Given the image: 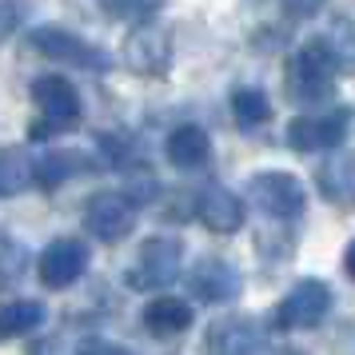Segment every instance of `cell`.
Masks as SVG:
<instances>
[{
    "label": "cell",
    "mask_w": 355,
    "mask_h": 355,
    "mask_svg": "<svg viewBox=\"0 0 355 355\" xmlns=\"http://www.w3.org/2000/svg\"><path fill=\"white\" fill-rule=\"evenodd\" d=\"M100 8L112 20H128V24H144L164 8V0H100Z\"/></svg>",
    "instance_id": "21"
},
{
    "label": "cell",
    "mask_w": 355,
    "mask_h": 355,
    "mask_svg": "<svg viewBox=\"0 0 355 355\" xmlns=\"http://www.w3.org/2000/svg\"><path fill=\"white\" fill-rule=\"evenodd\" d=\"M164 152H168V160L176 164V168H200V164L211 156V140L204 128H196V124H180V128H172V136H168V144H164Z\"/></svg>",
    "instance_id": "16"
},
{
    "label": "cell",
    "mask_w": 355,
    "mask_h": 355,
    "mask_svg": "<svg viewBox=\"0 0 355 355\" xmlns=\"http://www.w3.org/2000/svg\"><path fill=\"white\" fill-rule=\"evenodd\" d=\"M248 196L256 200L259 211H268L275 220H295L304 211V184L288 172H259L248 180Z\"/></svg>",
    "instance_id": "6"
},
{
    "label": "cell",
    "mask_w": 355,
    "mask_h": 355,
    "mask_svg": "<svg viewBox=\"0 0 355 355\" xmlns=\"http://www.w3.org/2000/svg\"><path fill=\"white\" fill-rule=\"evenodd\" d=\"M184 263V243L176 236H152V240L136 252V263L128 268V288L136 291H160L180 275Z\"/></svg>",
    "instance_id": "3"
},
{
    "label": "cell",
    "mask_w": 355,
    "mask_h": 355,
    "mask_svg": "<svg viewBox=\"0 0 355 355\" xmlns=\"http://www.w3.org/2000/svg\"><path fill=\"white\" fill-rule=\"evenodd\" d=\"M44 323V304L40 300H8L0 304V339H17Z\"/></svg>",
    "instance_id": "18"
},
{
    "label": "cell",
    "mask_w": 355,
    "mask_h": 355,
    "mask_svg": "<svg viewBox=\"0 0 355 355\" xmlns=\"http://www.w3.org/2000/svg\"><path fill=\"white\" fill-rule=\"evenodd\" d=\"M343 268H347V275L355 279V240L347 243V252H343Z\"/></svg>",
    "instance_id": "24"
},
{
    "label": "cell",
    "mask_w": 355,
    "mask_h": 355,
    "mask_svg": "<svg viewBox=\"0 0 355 355\" xmlns=\"http://www.w3.org/2000/svg\"><path fill=\"white\" fill-rule=\"evenodd\" d=\"M88 268V243L76 240V236H60V240H52L40 259H36V275H40V284L44 288H72L76 279L84 275Z\"/></svg>",
    "instance_id": "8"
},
{
    "label": "cell",
    "mask_w": 355,
    "mask_h": 355,
    "mask_svg": "<svg viewBox=\"0 0 355 355\" xmlns=\"http://www.w3.org/2000/svg\"><path fill=\"white\" fill-rule=\"evenodd\" d=\"M196 216H200V224L216 232V236H232V232H240L243 227V200L236 192H227L220 184H211L200 192L196 200Z\"/></svg>",
    "instance_id": "11"
},
{
    "label": "cell",
    "mask_w": 355,
    "mask_h": 355,
    "mask_svg": "<svg viewBox=\"0 0 355 355\" xmlns=\"http://www.w3.org/2000/svg\"><path fill=\"white\" fill-rule=\"evenodd\" d=\"M240 288H243V279L227 259L204 256L200 263H192V272H188V291H192L200 304H227V300L240 295Z\"/></svg>",
    "instance_id": "9"
},
{
    "label": "cell",
    "mask_w": 355,
    "mask_h": 355,
    "mask_svg": "<svg viewBox=\"0 0 355 355\" xmlns=\"http://www.w3.org/2000/svg\"><path fill=\"white\" fill-rule=\"evenodd\" d=\"M232 116H236L240 128H256V124L272 120V104L259 88H236L232 92Z\"/></svg>",
    "instance_id": "19"
},
{
    "label": "cell",
    "mask_w": 355,
    "mask_h": 355,
    "mask_svg": "<svg viewBox=\"0 0 355 355\" xmlns=\"http://www.w3.org/2000/svg\"><path fill=\"white\" fill-rule=\"evenodd\" d=\"M132 224H136V211H132V204L124 200V196H116V192L92 196L88 208H84V227H88L100 243L124 240V236L132 232Z\"/></svg>",
    "instance_id": "10"
},
{
    "label": "cell",
    "mask_w": 355,
    "mask_h": 355,
    "mask_svg": "<svg viewBox=\"0 0 355 355\" xmlns=\"http://www.w3.org/2000/svg\"><path fill=\"white\" fill-rule=\"evenodd\" d=\"M140 320L152 336H180L192 327V304L180 295H156V300H148Z\"/></svg>",
    "instance_id": "15"
},
{
    "label": "cell",
    "mask_w": 355,
    "mask_h": 355,
    "mask_svg": "<svg viewBox=\"0 0 355 355\" xmlns=\"http://www.w3.org/2000/svg\"><path fill=\"white\" fill-rule=\"evenodd\" d=\"M279 4L288 8L291 17H315V12H320V4H323V0H279Z\"/></svg>",
    "instance_id": "23"
},
{
    "label": "cell",
    "mask_w": 355,
    "mask_h": 355,
    "mask_svg": "<svg viewBox=\"0 0 355 355\" xmlns=\"http://www.w3.org/2000/svg\"><path fill=\"white\" fill-rule=\"evenodd\" d=\"M352 128V108L347 104H331L320 112L295 116L288 124V144L300 152H323V148H336Z\"/></svg>",
    "instance_id": "4"
},
{
    "label": "cell",
    "mask_w": 355,
    "mask_h": 355,
    "mask_svg": "<svg viewBox=\"0 0 355 355\" xmlns=\"http://www.w3.org/2000/svg\"><path fill=\"white\" fill-rule=\"evenodd\" d=\"M272 347L259 323L252 320H220L208 327V352H224V355H252V352H263Z\"/></svg>",
    "instance_id": "13"
},
{
    "label": "cell",
    "mask_w": 355,
    "mask_h": 355,
    "mask_svg": "<svg viewBox=\"0 0 355 355\" xmlns=\"http://www.w3.org/2000/svg\"><path fill=\"white\" fill-rule=\"evenodd\" d=\"M28 44H33L40 56L49 60H64V64H80V68H104L112 64L104 49H92L88 40H80L76 33H64V28H52V24H40L28 33Z\"/></svg>",
    "instance_id": "7"
},
{
    "label": "cell",
    "mask_w": 355,
    "mask_h": 355,
    "mask_svg": "<svg viewBox=\"0 0 355 355\" xmlns=\"http://www.w3.org/2000/svg\"><path fill=\"white\" fill-rule=\"evenodd\" d=\"M20 17H24L20 0H0V40H8V36L17 33Z\"/></svg>",
    "instance_id": "22"
},
{
    "label": "cell",
    "mask_w": 355,
    "mask_h": 355,
    "mask_svg": "<svg viewBox=\"0 0 355 355\" xmlns=\"http://www.w3.org/2000/svg\"><path fill=\"white\" fill-rule=\"evenodd\" d=\"M33 100H36V108H40V120L28 124V136H33V140H49V136L72 128V124L80 120V92H76V84L68 80V76H60V72L36 76Z\"/></svg>",
    "instance_id": "2"
},
{
    "label": "cell",
    "mask_w": 355,
    "mask_h": 355,
    "mask_svg": "<svg viewBox=\"0 0 355 355\" xmlns=\"http://www.w3.org/2000/svg\"><path fill=\"white\" fill-rule=\"evenodd\" d=\"M343 60H339V52L331 40H307L304 49L295 52V60H291V72H288V96L295 104H320V100L331 96V88H336V76Z\"/></svg>",
    "instance_id": "1"
},
{
    "label": "cell",
    "mask_w": 355,
    "mask_h": 355,
    "mask_svg": "<svg viewBox=\"0 0 355 355\" xmlns=\"http://www.w3.org/2000/svg\"><path fill=\"white\" fill-rule=\"evenodd\" d=\"M315 188L323 200H331L339 208H355V152H343V156H331L327 164H320Z\"/></svg>",
    "instance_id": "14"
},
{
    "label": "cell",
    "mask_w": 355,
    "mask_h": 355,
    "mask_svg": "<svg viewBox=\"0 0 355 355\" xmlns=\"http://www.w3.org/2000/svg\"><path fill=\"white\" fill-rule=\"evenodd\" d=\"M84 156L80 152H49L44 160H36V184H44V188H60L64 180H72L80 172Z\"/></svg>",
    "instance_id": "20"
},
{
    "label": "cell",
    "mask_w": 355,
    "mask_h": 355,
    "mask_svg": "<svg viewBox=\"0 0 355 355\" xmlns=\"http://www.w3.org/2000/svg\"><path fill=\"white\" fill-rule=\"evenodd\" d=\"M124 56H128V64L136 68L140 76H164L168 56H172L168 33L156 28V24H140V28L128 36V44H124Z\"/></svg>",
    "instance_id": "12"
},
{
    "label": "cell",
    "mask_w": 355,
    "mask_h": 355,
    "mask_svg": "<svg viewBox=\"0 0 355 355\" xmlns=\"http://www.w3.org/2000/svg\"><path fill=\"white\" fill-rule=\"evenodd\" d=\"M331 311V288L323 279H300L288 291V300L275 307V323L284 331H307Z\"/></svg>",
    "instance_id": "5"
},
{
    "label": "cell",
    "mask_w": 355,
    "mask_h": 355,
    "mask_svg": "<svg viewBox=\"0 0 355 355\" xmlns=\"http://www.w3.org/2000/svg\"><path fill=\"white\" fill-rule=\"evenodd\" d=\"M36 180V160L28 148H0V196H20Z\"/></svg>",
    "instance_id": "17"
}]
</instances>
